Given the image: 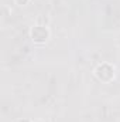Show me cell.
Instances as JSON below:
<instances>
[{"instance_id":"cell-1","label":"cell","mask_w":120,"mask_h":122,"mask_svg":"<svg viewBox=\"0 0 120 122\" xmlns=\"http://www.w3.org/2000/svg\"><path fill=\"white\" fill-rule=\"evenodd\" d=\"M18 4H21V6H24V4H27L28 3V0H16Z\"/></svg>"}]
</instances>
